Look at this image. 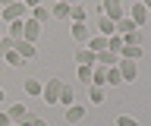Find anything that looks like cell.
Instances as JSON below:
<instances>
[{
    "mask_svg": "<svg viewBox=\"0 0 151 126\" xmlns=\"http://www.w3.org/2000/svg\"><path fill=\"white\" fill-rule=\"evenodd\" d=\"M116 63H120V57H116V54H113V50H101V54H98V66H116Z\"/></svg>",
    "mask_w": 151,
    "mask_h": 126,
    "instance_id": "obj_14",
    "label": "cell"
},
{
    "mask_svg": "<svg viewBox=\"0 0 151 126\" xmlns=\"http://www.w3.org/2000/svg\"><path fill=\"white\" fill-rule=\"evenodd\" d=\"M104 82H107V66H94L91 69V85L104 88Z\"/></svg>",
    "mask_w": 151,
    "mask_h": 126,
    "instance_id": "obj_19",
    "label": "cell"
},
{
    "mask_svg": "<svg viewBox=\"0 0 151 126\" xmlns=\"http://www.w3.org/2000/svg\"><path fill=\"white\" fill-rule=\"evenodd\" d=\"M60 88H63V82H60V79H50V82L41 88V101H44V104H57V101H60Z\"/></svg>",
    "mask_w": 151,
    "mask_h": 126,
    "instance_id": "obj_2",
    "label": "cell"
},
{
    "mask_svg": "<svg viewBox=\"0 0 151 126\" xmlns=\"http://www.w3.org/2000/svg\"><path fill=\"white\" fill-rule=\"evenodd\" d=\"M57 104H66V107H73V104H76V91H73L69 85H63V88H60V101H57Z\"/></svg>",
    "mask_w": 151,
    "mask_h": 126,
    "instance_id": "obj_21",
    "label": "cell"
},
{
    "mask_svg": "<svg viewBox=\"0 0 151 126\" xmlns=\"http://www.w3.org/2000/svg\"><path fill=\"white\" fill-rule=\"evenodd\" d=\"M85 48L91 50V54H101V50H107V38H104V35H94V38H88Z\"/></svg>",
    "mask_w": 151,
    "mask_h": 126,
    "instance_id": "obj_15",
    "label": "cell"
},
{
    "mask_svg": "<svg viewBox=\"0 0 151 126\" xmlns=\"http://www.w3.org/2000/svg\"><path fill=\"white\" fill-rule=\"evenodd\" d=\"M9 3H22V0H0V6H9Z\"/></svg>",
    "mask_w": 151,
    "mask_h": 126,
    "instance_id": "obj_34",
    "label": "cell"
},
{
    "mask_svg": "<svg viewBox=\"0 0 151 126\" xmlns=\"http://www.w3.org/2000/svg\"><path fill=\"white\" fill-rule=\"evenodd\" d=\"M0 38H6V32H3V29H0Z\"/></svg>",
    "mask_w": 151,
    "mask_h": 126,
    "instance_id": "obj_38",
    "label": "cell"
},
{
    "mask_svg": "<svg viewBox=\"0 0 151 126\" xmlns=\"http://www.w3.org/2000/svg\"><path fill=\"white\" fill-rule=\"evenodd\" d=\"M85 16H88V13H85V6H79V3H73V6H69V19H73V22H85Z\"/></svg>",
    "mask_w": 151,
    "mask_h": 126,
    "instance_id": "obj_22",
    "label": "cell"
},
{
    "mask_svg": "<svg viewBox=\"0 0 151 126\" xmlns=\"http://www.w3.org/2000/svg\"><path fill=\"white\" fill-rule=\"evenodd\" d=\"M123 44H139V48H142V29L129 32V35H123Z\"/></svg>",
    "mask_w": 151,
    "mask_h": 126,
    "instance_id": "obj_26",
    "label": "cell"
},
{
    "mask_svg": "<svg viewBox=\"0 0 151 126\" xmlns=\"http://www.w3.org/2000/svg\"><path fill=\"white\" fill-rule=\"evenodd\" d=\"M116 126H139V120L129 117V114H120V117H116Z\"/></svg>",
    "mask_w": 151,
    "mask_h": 126,
    "instance_id": "obj_29",
    "label": "cell"
},
{
    "mask_svg": "<svg viewBox=\"0 0 151 126\" xmlns=\"http://www.w3.org/2000/svg\"><path fill=\"white\" fill-rule=\"evenodd\" d=\"M104 85H123V76H120V69H116V66L107 69V82H104Z\"/></svg>",
    "mask_w": 151,
    "mask_h": 126,
    "instance_id": "obj_25",
    "label": "cell"
},
{
    "mask_svg": "<svg viewBox=\"0 0 151 126\" xmlns=\"http://www.w3.org/2000/svg\"><path fill=\"white\" fill-rule=\"evenodd\" d=\"M3 60H6L9 66H22V63H25V60H22V54H19V50H6V54H3Z\"/></svg>",
    "mask_w": 151,
    "mask_h": 126,
    "instance_id": "obj_24",
    "label": "cell"
},
{
    "mask_svg": "<svg viewBox=\"0 0 151 126\" xmlns=\"http://www.w3.org/2000/svg\"><path fill=\"white\" fill-rule=\"evenodd\" d=\"M85 120V104H73V107H66V123H82Z\"/></svg>",
    "mask_w": 151,
    "mask_h": 126,
    "instance_id": "obj_11",
    "label": "cell"
},
{
    "mask_svg": "<svg viewBox=\"0 0 151 126\" xmlns=\"http://www.w3.org/2000/svg\"><path fill=\"white\" fill-rule=\"evenodd\" d=\"M142 6H145V10H148V13H151V0H142Z\"/></svg>",
    "mask_w": 151,
    "mask_h": 126,
    "instance_id": "obj_36",
    "label": "cell"
},
{
    "mask_svg": "<svg viewBox=\"0 0 151 126\" xmlns=\"http://www.w3.org/2000/svg\"><path fill=\"white\" fill-rule=\"evenodd\" d=\"M98 35H104V38L116 35V22H113V19H107V16H101V19H98Z\"/></svg>",
    "mask_w": 151,
    "mask_h": 126,
    "instance_id": "obj_13",
    "label": "cell"
},
{
    "mask_svg": "<svg viewBox=\"0 0 151 126\" xmlns=\"http://www.w3.org/2000/svg\"><path fill=\"white\" fill-rule=\"evenodd\" d=\"M0 101H6V91H3V88H0Z\"/></svg>",
    "mask_w": 151,
    "mask_h": 126,
    "instance_id": "obj_37",
    "label": "cell"
},
{
    "mask_svg": "<svg viewBox=\"0 0 151 126\" xmlns=\"http://www.w3.org/2000/svg\"><path fill=\"white\" fill-rule=\"evenodd\" d=\"M22 3H25L28 10H32V6H38V3H44V0H22Z\"/></svg>",
    "mask_w": 151,
    "mask_h": 126,
    "instance_id": "obj_33",
    "label": "cell"
},
{
    "mask_svg": "<svg viewBox=\"0 0 151 126\" xmlns=\"http://www.w3.org/2000/svg\"><path fill=\"white\" fill-rule=\"evenodd\" d=\"M91 69H94V66H79V76H76V79H79V82H88V85H91Z\"/></svg>",
    "mask_w": 151,
    "mask_h": 126,
    "instance_id": "obj_28",
    "label": "cell"
},
{
    "mask_svg": "<svg viewBox=\"0 0 151 126\" xmlns=\"http://www.w3.org/2000/svg\"><path fill=\"white\" fill-rule=\"evenodd\" d=\"M76 66H98V54H91L88 48L76 50Z\"/></svg>",
    "mask_w": 151,
    "mask_h": 126,
    "instance_id": "obj_8",
    "label": "cell"
},
{
    "mask_svg": "<svg viewBox=\"0 0 151 126\" xmlns=\"http://www.w3.org/2000/svg\"><path fill=\"white\" fill-rule=\"evenodd\" d=\"M41 88H44V85H41V82H38L35 76H28V79H25V95H32V98H41Z\"/></svg>",
    "mask_w": 151,
    "mask_h": 126,
    "instance_id": "obj_18",
    "label": "cell"
},
{
    "mask_svg": "<svg viewBox=\"0 0 151 126\" xmlns=\"http://www.w3.org/2000/svg\"><path fill=\"white\" fill-rule=\"evenodd\" d=\"M50 19H69V3H54L50 6Z\"/></svg>",
    "mask_w": 151,
    "mask_h": 126,
    "instance_id": "obj_20",
    "label": "cell"
},
{
    "mask_svg": "<svg viewBox=\"0 0 151 126\" xmlns=\"http://www.w3.org/2000/svg\"><path fill=\"white\" fill-rule=\"evenodd\" d=\"M101 16H107V19H123L126 16V6H123V0H104V13Z\"/></svg>",
    "mask_w": 151,
    "mask_h": 126,
    "instance_id": "obj_3",
    "label": "cell"
},
{
    "mask_svg": "<svg viewBox=\"0 0 151 126\" xmlns=\"http://www.w3.org/2000/svg\"><path fill=\"white\" fill-rule=\"evenodd\" d=\"M54 3H69V6H73V3H79V0H54Z\"/></svg>",
    "mask_w": 151,
    "mask_h": 126,
    "instance_id": "obj_35",
    "label": "cell"
},
{
    "mask_svg": "<svg viewBox=\"0 0 151 126\" xmlns=\"http://www.w3.org/2000/svg\"><path fill=\"white\" fill-rule=\"evenodd\" d=\"M69 35H73L76 44H88V38H91V32H88L85 22H73V25H69Z\"/></svg>",
    "mask_w": 151,
    "mask_h": 126,
    "instance_id": "obj_6",
    "label": "cell"
},
{
    "mask_svg": "<svg viewBox=\"0 0 151 126\" xmlns=\"http://www.w3.org/2000/svg\"><path fill=\"white\" fill-rule=\"evenodd\" d=\"M0 126H13V120H9V114H0Z\"/></svg>",
    "mask_w": 151,
    "mask_h": 126,
    "instance_id": "obj_32",
    "label": "cell"
},
{
    "mask_svg": "<svg viewBox=\"0 0 151 126\" xmlns=\"http://www.w3.org/2000/svg\"><path fill=\"white\" fill-rule=\"evenodd\" d=\"M38 35H41V25H38L32 16H28V19L22 22V41H32V44H35V41H38Z\"/></svg>",
    "mask_w": 151,
    "mask_h": 126,
    "instance_id": "obj_7",
    "label": "cell"
},
{
    "mask_svg": "<svg viewBox=\"0 0 151 126\" xmlns=\"http://www.w3.org/2000/svg\"><path fill=\"white\" fill-rule=\"evenodd\" d=\"M28 126H50V123H47V120H41V117H32V123H28Z\"/></svg>",
    "mask_w": 151,
    "mask_h": 126,
    "instance_id": "obj_31",
    "label": "cell"
},
{
    "mask_svg": "<svg viewBox=\"0 0 151 126\" xmlns=\"http://www.w3.org/2000/svg\"><path fill=\"white\" fill-rule=\"evenodd\" d=\"M28 16H32L38 25H44V22H50V6H47V3H38V6H32Z\"/></svg>",
    "mask_w": 151,
    "mask_h": 126,
    "instance_id": "obj_9",
    "label": "cell"
},
{
    "mask_svg": "<svg viewBox=\"0 0 151 126\" xmlns=\"http://www.w3.org/2000/svg\"><path fill=\"white\" fill-rule=\"evenodd\" d=\"M13 126H19V123H13Z\"/></svg>",
    "mask_w": 151,
    "mask_h": 126,
    "instance_id": "obj_39",
    "label": "cell"
},
{
    "mask_svg": "<svg viewBox=\"0 0 151 126\" xmlns=\"http://www.w3.org/2000/svg\"><path fill=\"white\" fill-rule=\"evenodd\" d=\"M139 25L129 19V16H123V19H116V35H129V32H135Z\"/></svg>",
    "mask_w": 151,
    "mask_h": 126,
    "instance_id": "obj_17",
    "label": "cell"
},
{
    "mask_svg": "<svg viewBox=\"0 0 151 126\" xmlns=\"http://www.w3.org/2000/svg\"><path fill=\"white\" fill-rule=\"evenodd\" d=\"M6 114H9V120H13V123H19V126H28V123H32V114H28L25 104H13Z\"/></svg>",
    "mask_w": 151,
    "mask_h": 126,
    "instance_id": "obj_5",
    "label": "cell"
},
{
    "mask_svg": "<svg viewBox=\"0 0 151 126\" xmlns=\"http://www.w3.org/2000/svg\"><path fill=\"white\" fill-rule=\"evenodd\" d=\"M88 98H91L94 104H104V88H98V85H91V88H88Z\"/></svg>",
    "mask_w": 151,
    "mask_h": 126,
    "instance_id": "obj_27",
    "label": "cell"
},
{
    "mask_svg": "<svg viewBox=\"0 0 151 126\" xmlns=\"http://www.w3.org/2000/svg\"><path fill=\"white\" fill-rule=\"evenodd\" d=\"M13 50H19L22 60H35L38 57V48L32 44V41H16V48H13Z\"/></svg>",
    "mask_w": 151,
    "mask_h": 126,
    "instance_id": "obj_12",
    "label": "cell"
},
{
    "mask_svg": "<svg viewBox=\"0 0 151 126\" xmlns=\"http://www.w3.org/2000/svg\"><path fill=\"white\" fill-rule=\"evenodd\" d=\"M129 19L135 22V25H145V22H148V10L142 6V0H139V3H132V6H129Z\"/></svg>",
    "mask_w": 151,
    "mask_h": 126,
    "instance_id": "obj_10",
    "label": "cell"
},
{
    "mask_svg": "<svg viewBox=\"0 0 151 126\" xmlns=\"http://www.w3.org/2000/svg\"><path fill=\"white\" fill-rule=\"evenodd\" d=\"M116 69H120V76H123V85H129V82H135V79H139L135 60H120V63H116Z\"/></svg>",
    "mask_w": 151,
    "mask_h": 126,
    "instance_id": "obj_4",
    "label": "cell"
},
{
    "mask_svg": "<svg viewBox=\"0 0 151 126\" xmlns=\"http://www.w3.org/2000/svg\"><path fill=\"white\" fill-rule=\"evenodd\" d=\"M139 57H142V48H139V44H123L120 60H139Z\"/></svg>",
    "mask_w": 151,
    "mask_h": 126,
    "instance_id": "obj_16",
    "label": "cell"
},
{
    "mask_svg": "<svg viewBox=\"0 0 151 126\" xmlns=\"http://www.w3.org/2000/svg\"><path fill=\"white\" fill-rule=\"evenodd\" d=\"M107 50H113V54L120 57V50H123V35H110V38H107Z\"/></svg>",
    "mask_w": 151,
    "mask_h": 126,
    "instance_id": "obj_23",
    "label": "cell"
},
{
    "mask_svg": "<svg viewBox=\"0 0 151 126\" xmlns=\"http://www.w3.org/2000/svg\"><path fill=\"white\" fill-rule=\"evenodd\" d=\"M28 6L25 3H9V6H3V10H0V19L3 22H19V19H28Z\"/></svg>",
    "mask_w": 151,
    "mask_h": 126,
    "instance_id": "obj_1",
    "label": "cell"
},
{
    "mask_svg": "<svg viewBox=\"0 0 151 126\" xmlns=\"http://www.w3.org/2000/svg\"><path fill=\"white\" fill-rule=\"evenodd\" d=\"M13 48H16V41H13V38H0V57H3L6 50H13Z\"/></svg>",
    "mask_w": 151,
    "mask_h": 126,
    "instance_id": "obj_30",
    "label": "cell"
}]
</instances>
